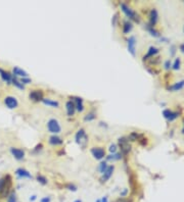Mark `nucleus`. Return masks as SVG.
I'll list each match as a JSON object with an SVG mask.
<instances>
[{
  "label": "nucleus",
  "instance_id": "nucleus-1",
  "mask_svg": "<svg viewBox=\"0 0 184 202\" xmlns=\"http://www.w3.org/2000/svg\"><path fill=\"white\" fill-rule=\"evenodd\" d=\"M120 7H121V9H122L123 12L126 14L127 17H129L130 19L135 20V22H137V23H139V16L132 9V8L128 6L127 4L123 3V2H122V3H120Z\"/></svg>",
  "mask_w": 184,
  "mask_h": 202
},
{
  "label": "nucleus",
  "instance_id": "nucleus-30",
  "mask_svg": "<svg viewBox=\"0 0 184 202\" xmlns=\"http://www.w3.org/2000/svg\"><path fill=\"white\" fill-rule=\"evenodd\" d=\"M5 184H6V177H3V178L0 179V194H1L2 191H3Z\"/></svg>",
  "mask_w": 184,
  "mask_h": 202
},
{
  "label": "nucleus",
  "instance_id": "nucleus-41",
  "mask_svg": "<svg viewBox=\"0 0 184 202\" xmlns=\"http://www.w3.org/2000/svg\"><path fill=\"white\" fill-rule=\"evenodd\" d=\"M36 197H37L36 195L31 196V197H30V201H35V200H36Z\"/></svg>",
  "mask_w": 184,
  "mask_h": 202
},
{
  "label": "nucleus",
  "instance_id": "nucleus-28",
  "mask_svg": "<svg viewBox=\"0 0 184 202\" xmlns=\"http://www.w3.org/2000/svg\"><path fill=\"white\" fill-rule=\"evenodd\" d=\"M107 168V163L106 161H101L100 163H99L98 165V171L101 172V174H103L104 171Z\"/></svg>",
  "mask_w": 184,
  "mask_h": 202
},
{
  "label": "nucleus",
  "instance_id": "nucleus-7",
  "mask_svg": "<svg viewBox=\"0 0 184 202\" xmlns=\"http://www.w3.org/2000/svg\"><path fill=\"white\" fill-rule=\"evenodd\" d=\"M4 104L9 108V109H13V108H16L17 105H19V102H17V99L13 96H6L4 98Z\"/></svg>",
  "mask_w": 184,
  "mask_h": 202
},
{
  "label": "nucleus",
  "instance_id": "nucleus-32",
  "mask_svg": "<svg viewBox=\"0 0 184 202\" xmlns=\"http://www.w3.org/2000/svg\"><path fill=\"white\" fill-rule=\"evenodd\" d=\"M20 83H22L23 85H26V84H30L31 82H32V80L28 77V78H22V79L20 80Z\"/></svg>",
  "mask_w": 184,
  "mask_h": 202
},
{
  "label": "nucleus",
  "instance_id": "nucleus-22",
  "mask_svg": "<svg viewBox=\"0 0 184 202\" xmlns=\"http://www.w3.org/2000/svg\"><path fill=\"white\" fill-rule=\"evenodd\" d=\"M184 87V81H181V82H178V83L174 84L173 86L169 87V90H171V91H178V90L182 89Z\"/></svg>",
  "mask_w": 184,
  "mask_h": 202
},
{
  "label": "nucleus",
  "instance_id": "nucleus-20",
  "mask_svg": "<svg viewBox=\"0 0 184 202\" xmlns=\"http://www.w3.org/2000/svg\"><path fill=\"white\" fill-rule=\"evenodd\" d=\"M150 27H153L154 25L157 24V11L156 9H153L150 11Z\"/></svg>",
  "mask_w": 184,
  "mask_h": 202
},
{
  "label": "nucleus",
  "instance_id": "nucleus-44",
  "mask_svg": "<svg viewBox=\"0 0 184 202\" xmlns=\"http://www.w3.org/2000/svg\"><path fill=\"white\" fill-rule=\"evenodd\" d=\"M74 202H82V201L80 200V199H77V200H75Z\"/></svg>",
  "mask_w": 184,
  "mask_h": 202
},
{
  "label": "nucleus",
  "instance_id": "nucleus-2",
  "mask_svg": "<svg viewBox=\"0 0 184 202\" xmlns=\"http://www.w3.org/2000/svg\"><path fill=\"white\" fill-rule=\"evenodd\" d=\"M47 129L48 131L52 134H58L60 133L61 131V127L55 119H50L47 122Z\"/></svg>",
  "mask_w": 184,
  "mask_h": 202
},
{
  "label": "nucleus",
  "instance_id": "nucleus-19",
  "mask_svg": "<svg viewBox=\"0 0 184 202\" xmlns=\"http://www.w3.org/2000/svg\"><path fill=\"white\" fill-rule=\"evenodd\" d=\"M42 102L45 105H47V106H51V107H55V108L60 106V103H58L57 101H54V100H52V99H49V98H43Z\"/></svg>",
  "mask_w": 184,
  "mask_h": 202
},
{
  "label": "nucleus",
  "instance_id": "nucleus-12",
  "mask_svg": "<svg viewBox=\"0 0 184 202\" xmlns=\"http://www.w3.org/2000/svg\"><path fill=\"white\" fill-rule=\"evenodd\" d=\"M72 101L74 102L76 110H78L79 112H82L84 110V104H83V99L80 97H72Z\"/></svg>",
  "mask_w": 184,
  "mask_h": 202
},
{
  "label": "nucleus",
  "instance_id": "nucleus-3",
  "mask_svg": "<svg viewBox=\"0 0 184 202\" xmlns=\"http://www.w3.org/2000/svg\"><path fill=\"white\" fill-rule=\"evenodd\" d=\"M75 140L79 145H82V146L86 145L87 141H88V137L86 136V133H85V130H84V129H80V130L76 133Z\"/></svg>",
  "mask_w": 184,
  "mask_h": 202
},
{
  "label": "nucleus",
  "instance_id": "nucleus-31",
  "mask_svg": "<svg viewBox=\"0 0 184 202\" xmlns=\"http://www.w3.org/2000/svg\"><path fill=\"white\" fill-rule=\"evenodd\" d=\"M66 188L67 189H69L70 191H77V187H76L74 184H67L66 185Z\"/></svg>",
  "mask_w": 184,
  "mask_h": 202
},
{
  "label": "nucleus",
  "instance_id": "nucleus-10",
  "mask_svg": "<svg viewBox=\"0 0 184 202\" xmlns=\"http://www.w3.org/2000/svg\"><path fill=\"white\" fill-rule=\"evenodd\" d=\"M128 44V51L132 56H135V45H136V39L134 36H131L129 39L127 40Z\"/></svg>",
  "mask_w": 184,
  "mask_h": 202
},
{
  "label": "nucleus",
  "instance_id": "nucleus-24",
  "mask_svg": "<svg viewBox=\"0 0 184 202\" xmlns=\"http://www.w3.org/2000/svg\"><path fill=\"white\" fill-rule=\"evenodd\" d=\"M122 159V153H113L106 156V160H120Z\"/></svg>",
  "mask_w": 184,
  "mask_h": 202
},
{
  "label": "nucleus",
  "instance_id": "nucleus-9",
  "mask_svg": "<svg viewBox=\"0 0 184 202\" xmlns=\"http://www.w3.org/2000/svg\"><path fill=\"white\" fill-rule=\"evenodd\" d=\"M10 153L13 154V156L17 160H22V159L25 158V151L22 150V149L11 147L10 148Z\"/></svg>",
  "mask_w": 184,
  "mask_h": 202
},
{
  "label": "nucleus",
  "instance_id": "nucleus-27",
  "mask_svg": "<svg viewBox=\"0 0 184 202\" xmlns=\"http://www.w3.org/2000/svg\"><path fill=\"white\" fill-rule=\"evenodd\" d=\"M7 202H17L16 201V194L14 191H11L9 195L7 196Z\"/></svg>",
  "mask_w": 184,
  "mask_h": 202
},
{
  "label": "nucleus",
  "instance_id": "nucleus-16",
  "mask_svg": "<svg viewBox=\"0 0 184 202\" xmlns=\"http://www.w3.org/2000/svg\"><path fill=\"white\" fill-rule=\"evenodd\" d=\"M66 108H67V113H68L69 116H72L75 115V111H76V106L74 104V102L72 100H69L66 103Z\"/></svg>",
  "mask_w": 184,
  "mask_h": 202
},
{
  "label": "nucleus",
  "instance_id": "nucleus-8",
  "mask_svg": "<svg viewBox=\"0 0 184 202\" xmlns=\"http://www.w3.org/2000/svg\"><path fill=\"white\" fill-rule=\"evenodd\" d=\"M43 91L42 90H33V91L30 92V94H29V98L31 99V100L33 101H42L43 100Z\"/></svg>",
  "mask_w": 184,
  "mask_h": 202
},
{
  "label": "nucleus",
  "instance_id": "nucleus-25",
  "mask_svg": "<svg viewBox=\"0 0 184 202\" xmlns=\"http://www.w3.org/2000/svg\"><path fill=\"white\" fill-rule=\"evenodd\" d=\"M157 52H159V50H157V49L156 47H150V49H148V52H147L146 56H144V59H147V57L153 56V55L157 54Z\"/></svg>",
  "mask_w": 184,
  "mask_h": 202
},
{
  "label": "nucleus",
  "instance_id": "nucleus-46",
  "mask_svg": "<svg viewBox=\"0 0 184 202\" xmlns=\"http://www.w3.org/2000/svg\"><path fill=\"white\" fill-rule=\"evenodd\" d=\"M182 132H183V134H184V128H183V131H182Z\"/></svg>",
  "mask_w": 184,
  "mask_h": 202
},
{
  "label": "nucleus",
  "instance_id": "nucleus-29",
  "mask_svg": "<svg viewBox=\"0 0 184 202\" xmlns=\"http://www.w3.org/2000/svg\"><path fill=\"white\" fill-rule=\"evenodd\" d=\"M95 118H96V115H95L94 112H89L88 115H85V118H84V121H86V122L87 121H88V122L89 121H93V119H94Z\"/></svg>",
  "mask_w": 184,
  "mask_h": 202
},
{
  "label": "nucleus",
  "instance_id": "nucleus-6",
  "mask_svg": "<svg viewBox=\"0 0 184 202\" xmlns=\"http://www.w3.org/2000/svg\"><path fill=\"white\" fill-rule=\"evenodd\" d=\"M91 154L93 155V157H94L95 159L101 160L104 156H106V151H104V149L101 147H93L91 149Z\"/></svg>",
  "mask_w": 184,
  "mask_h": 202
},
{
  "label": "nucleus",
  "instance_id": "nucleus-47",
  "mask_svg": "<svg viewBox=\"0 0 184 202\" xmlns=\"http://www.w3.org/2000/svg\"><path fill=\"white\" fill-rule=\"evenodd\" d=\"M0 72H1V69H0Z\"/></svg>",
  "mask_w": 184,
  "mask_h": 202
},
{
  "label": "nucleus",
  "instance_id": "nucleus-15",
  "mask_svg": "<svg viewBox=\"0 0 184 202\" xmlns=\"http://www.w3.org/2000/svg\"><path fill=\"white\" fill-rule=\"evenodd\" d=\"M163 115L165 116L166 119H169V121H173V119H175L176 118H178L179 116V113L178 112H174V111H171L169 109H166L163 111Z\"/></svg>",
  "mask_w": 184,
  "mask_h": 202
},
{
  "label": "nucleus",
  "instance_id": "nucleus-40",
  "mask_svg": "<svg viewBox=\"0 0 184 202\" xmlns=\"http://www.w3.org/2000/svg\"><path fill=\"white\" fill-rule=\"evenodd\" d=\"M100 201H101V202H109V199H107L106 196H104V197H102V198L100 199Z\"/></svg>",
  "mask_w": 184,
  "mask_h": 202
},
{
  "label": "nucleus",
  "instance_id": "nucleus-42",
  "mask_svg": "<svg viewBox=\"0 0 184 202\" xmlns=\"http://www.w3.org/2000/svg\"><path fill=\"white\" fill-rule=\"evenodd\" d=\"M127 192H128V190H127V189H125L124 191H123V192L121 193V196H125V195L127 194Z\"/></svg>",
  "mask_w": 184,
  "mask_h": 202
},
{
  "label": "nucleus",
  "instance_id": "nucleus-33",
  "mask_svg": "<svg viewBox=\"0 0 184 202\" xmlns=\"http://www.w3.org/2000/svg\"><path fill=\"white\" fill-rule=\"evenodd\" d=\"M138 137H139V135L137 134V133H131L130 134V136H129V139L130 140H132V141H136L137 139H138Z\"/></svg>",
  "mask_w": 184,
  "mask_h": 202
},
{
  "label": "nucleus",
  "instance_id": "nucleus-5",
  "mask_svg": "<svg viewBox=\"0 0 184 202\" xmlns=\"http://www.w3.org/2000/svg\"><path fill=\"white\" fill-rule=\"evenodd\" d=\"M5 177H6V184H5V187H4L3 191H2V193L0 194V196H1L2 198L7 197V196L9 195L10 189H11V185H13V179H11L10 175H6Z\"/></svg>",
  "mask_w": 184,
  "mask_h": 202
},
{
  "label": "nucleus",
  "instance_id": "nucleus-4",
  "mask_svg": "<svg viewBox=\"0 0 184 202\" xmlns=\"http://www.w3.org/2000/svg\"><path fill=\"white\" fill-rule=\"evenodd\" d=\"M118 143H119V146H120V149H121V152H122V155H126L130 152L131 150V145L129 144V141L127 140V138H125V137H122V138H120L118 140Z\"/></svg>",
  "mask_w": 184,
  "mask_h": 202
},
{
  "label": "nucleus",
  "instance_id": "nucleus-13",
  "mask_svg": "<svg viewBox=\"0 0 184 202\" xmlns=\"http://www.w3.org/2000/svg\"><path fill=\"white\" fill-rule=\"evenodd\" d=\"M13 77H22V78H28V73L25 72L23 69L19 66H14L13 69Z\"/></svg>",
  "mask_w": 184,
  "mask_h": 202
},
{
  "label": "nucleus",
  "instance_id": "nucleus-43",
  "mask_svg": "<svg viewBox=\"0 0 184 202\" xmlns=\"http://www.w3.org/2000/svg\"><path fill=\"white\" fill-rule=\"evenodd\" d=\"M181 50H182V52H184V44L182 46H181Z\"/></svg>",
  "mask_w": 184,
  "mask_h": 202
},
{
  "label": "nucleus",
  "instance_id": "nucleus-26",
  "mask_svg": "<svg viewBox=\"0 0 184 202\" xmlns=\"http://www.w3.org/2000/svg\"><path fill=\"white\" fill-rule=\"evenodd\" d=\"M36 179H37V181L39 182L41 185H46L47 184V179H46L44 175H40V174H38L37 175V177H36Z\"/></svg>",
  "mask_w": 184,
  "mask_h": 202
},
{
  "label": "nucleus",
  "instance_id": "nucleus-11",
  "mask_svg": "<svg viewBox=\"0 0 184 202\" xmlns=\"http://www.w3.org/2000/svg\"><path fill=\"white\" fill-rule=\"evenodd\" d=\"M114 169H115V166L114 165H110V166H107V168L104 171V172L102 174V177H101V182L103 183V182H106L109 179L112 177V175H113V172H114Z\"/></svg>",
  "mask_w": 184,
  "mask_h": 202
},
{
  "label": "nucleus",
  "instance_id": "nucleus-23",
  "mask_svg": "<svg viewBox=\"0 0 184 202\" xmlns=\"http://www.w3.org/2000/svg\"><path fill=\"white\" fill-rule=\"evenodd\" d=\"M11 84L14 85V86H16V88H19V89H20V90H24L25 89V85H23L16 77H13V81H11Z\"/></svg>",
  "mask_w": 184,
  "mask_h": 202
},
{
  "label": "nucleus",
  "instance_id": "nucleus-39",
  "mask_svg": "<svg viewBox=\"0 0 184 202\" xmlns=\"http://www.w3.org/2000/svg\"><path fill=\"white\" fill-rule=\"evenodd\" d=\"M170 66H171V61L167 60V61H166V63H165V69H170Z\"/></svg>",
  "mask_w": 184,
  "mask_h": 202
},
{
  "label": "nucleus",
  "instance_id": "nucleus-45",
  "mask_svg": "<svg viewBox=\"0 0 184 202\" xmlns=\"http://www.w3.org/2000/svg\"><path fill=\"white\" fill-rule=\"evenodd\" d=\"M96 202H101V201H100V199H98V200H96Z\"/></svg>",
  "mask_w": 184,
  "mask_h": 202
},
{
  "label": "nucleus",
  "instance_id": "nucleus-36",
  "mask_svg": "<svg viewBox=\"0 0 184 202\" xmlns=\"http://www.w3.org/2000/svg\"><path fill=\"white\" fill-rule=\"evenodd\" d=\"M117 20H118V13H116L115 16H114V17H113L112 23H113V26H114V27H116V25H117Z\"/></svg>",
  "mask_w": 184,
  "mask_h": 202
},
{
  "label": "nucleus",
  "instance_id": "nucleus-17",
  "mask_svg": "<svg viewBox=\"0 0 184 202\" xmlns=\"http://www.w3.org/2000/svg\"><path fill=\"white\" fill-rule=\"evenodd\" d=\"M49 143H50L51 145L53 146H57V145H61L63 143V139L60 138V137L56 136V135H53V136H51L50 138H49Z\"/></svg>",
  "mask_w": 184,
  "mask_h": 202
},
{
  "label": "nucleus",
  "instance_id": "nucleus-34",
  "mask_svg": "<svg viewBox=\"0 0 184 202\" xmlns=\"http://www.w3.org/2000/svg\"><path fill=\"white\" fill-rule=\"evenodd\" d=\"M109 150H110V153H116L117 152V145L116 144H112L110 146V148H109Z\"/></svg>",
  "mask_w": 184,
  "mask_h": 202
},
{
  "label": "nucleus",
  "instance_id": "nucleus-21",
  "mask_svg": "<svg viewBox=\"0 0 184 202\" xmlns=\"http://www.w3.org/2000/svg\"><path fill=\"white\" fill-rule=\"evenodd\" d=\"M132 28H133L132 23H131L130 20H125L124 25H123V33H124V34H128L129 32H131Z\"/></svg>",
  "mask_w": 184,
  "mask_h": 202
},
{
  "label": "nucleus",
  "instance_id": "nucleus-38",
  "mask_svg": "<svg viewBox=\"0 0 184 202\" xmlns=\"http://www.w3.org/2000/svg\"><path fill=\"white\" fill-rule=\"evenodd\" d=\"M50 201H51V198H50V197H43V198L40 200V202H50Z\"/></svg>",
  "mask_w": 184,
  "mask_h": 202
},
{
  "label": "nucleus",
  "instance_id": "nucleus-37",
  "mask_svg": "<svg viewBox=\"0 0 184 202\" xmlns=\"http://www.w3.org/2000/svg\"><path fill=\"white\" fill-rule=\"evenodd\" d=\"M42 147H43V145L41 144V143H40V144H38V145L36 146V147H35L34 152H37L38 150H41V149H42Z\"/></svg>",
  "mask_w": 184,
  "mask_h": 202
},
{
  "label": "nucleus",
  "instance_id": "nucleus-14",
  "mask_svg": "<svg viewBox=\"0 0 184 202\" xmlns=\"http://www.w3.org/2000/svg\"><path fill=\"white\" fill-rule=\"evenodd\" d=\"M16 175L19 178H27V179H32V175L29 172L27 169H25V168H17L16 171Z\"/></svg>",
  "mask_w": 184,
  "mask_h": 202
},
{
  "label": "nucleus",
  "instance_id": "nucleus-18",
  "mask_svg": "<svg viewBox=\"0 0 184 202\" xmlns=\"http://www.w3.org/2000/svg\"><path fill=\"white\" fill-rule=\"evenodd\" d=\"M0 76H1V79L3 80L4 82H6L7 84H10L11 81H13V75H10L8 72H5V71H2L0 72Z\"/></svg>",
  "mask_w": 184,
  "mask_h": 202
},
{
  "label": "nucleus",
  "instance_id": "nucleus-35",
  "mask_svg": "<svg viewBox=\"0 0 184 202\" xmlns=\"http://www.w3.org/2000/svg\"><path fill=\"white\" fill-rule=\"evenodd\" d=\"M180 67V59L179 58H177L176 60H175V62L173 64V69H178Z\"/></svg>",
  "mask_w": 184,
  "mask_h": 202
}]
</instances>
